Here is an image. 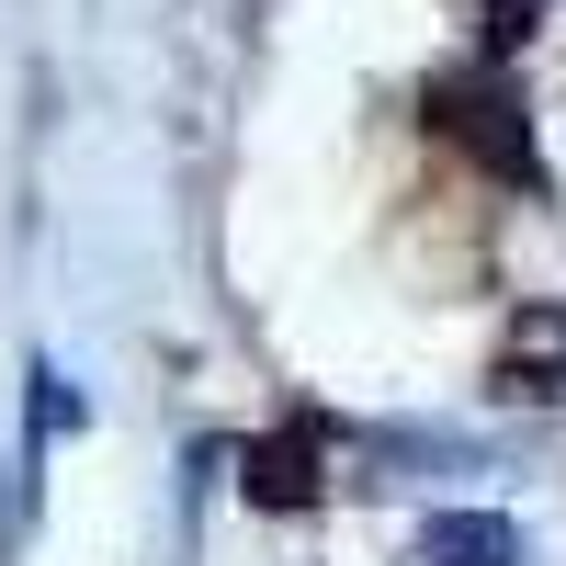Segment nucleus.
<instances>
[{
  "mask_svg": "<svg viewBox=\"0 0 566 566\" xmlns=\"http://www.w3.org/2000/svg\"><path fill=\"white\" fill-rule=\"evenodd\" d=\"M419 114H431V136H442V148H464L488 181H510V193H544V148H533L522 91L499 80V57H488V69L431 80V91H419Z\"/></svg>",
  "mask_w": 566,
  "mask_h": 566,
  "instance_id": "obj_1",
  "label": "nucleus"
},
{
  "mask_svg": "<svg viewBox=\"0 0 566 566\" xmlns=\"http://www.w3.org/2000/svg\"><path fill=\"white\" fill-rule=\"evenodd\" d=\"M328 442H340V431H328L317 408H295L283 431H261V442L239 453V499H250V510H317V499H328Z\"/></svg>",
  "mask_w": 566,
  "mask_h": 566,
  "instance_id": "obj_2",
  "label": "nucleus"
},
{
  "mask_svg": "<svg viewBox=\"0 0 566 566\" xmlns=\"http://www.w3.org/2000/svg\"><path fill=\"white\" fill-rule=\"evenodd\" d=\"M488 386H499V397H522V408H566V306H522V317L499 328Z\"/></svg>",
  "mask_w": 566,
  "mask_h": 566,
  "instance_id": "obj_3",
  "label": "nucleus"
},
{
  "mask_svg": "<svg viewBox=\"0 0 566 566\" xmlns=\"http://www.w3.org/2000/svg\"><path fill=\"white\" fill-rule=\"evenodd\" d=\"M397 566H522V533H510L499 510H442Z\"/></svg>",
  "mask_w": 566,
  "mask_h": 566,
  "instance_id": "obj_4",
  "label": "nucleus"
},
{
  "mask_svg": "<svg viewBox=\"0 0 566 566\" xmlns=\"http://www.w3.org/2000/svg\"><path fill=\"white\" fill-rule=\"evenodd\" d=\"M544 12H555V0H464V23H476L488 57H522V45L544 34Z\"/></svg>",
  "mask_w": 566,
  "mask_h": 566,
  "instance_id": "obj_5",
  "label": "nucleus"
}]
</instances>
